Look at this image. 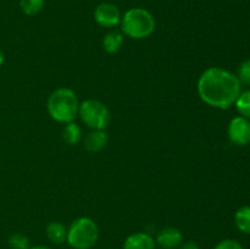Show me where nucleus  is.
<instances>
[{"label":"nucleus","mask_w":250,"mask_h":249,"mask_svg":"<svg viewBox=\"0 0 250 249\" xmlns=\"http://www.w3.org/2000/svg\"><path fill=\"white\" fill-rule=\"evenodd\" d=\"M234 105H236L237 111L241 114V116L250 120V90L241 92Z\"/></svg>","instance_id":"obj_16"},{"label":"nucleus","mask_w":250,"mask_h":249,"mask_svg":"<svg viewBox=\"0 0 250 249\" xmlns=\"http://www.w3.org/2000/svg\"><path fill=\"white\" fill-rule=\"evenodd\" d=\"M234 224L237 228L246 234H250V207L239 208L234 214Z\"/></svg>","instance_id":"obj_14"},{"label":"nucleus","mask_w":250,"mask_h":249,"mask_svg":"<svg viewBox=\"0 0 250 249\" xmlns=\"http://www.w3.org/2000/svg\"><path fill=\"white\" fill-rule=\"evenodd\" d=\"M183 234L177 227H164L158 232L155 243L163 249H177L182 244Z\"/></svg>","instance_id":"obj_8"},{"label":"nucleus","mask_w":250,"mask_h":249,"mask_svg":"<svg viewBox=\"0 0 250 249\" xmlns=\"http://www.w3.org/2000/svg\"><path fill=\"white\" fill-rule=\"evenodd\" d=\"M4 61H5V55H4V53L1 51V49H0V66L4 63Z\"/></svg>","instance_id":"obj_22"},{"label":"nucleus","mask_w":250,"mask_h":249,"mask_svg":"<svg viewBox=\"0 0 250 249\" xmlns=\"http://www.w3.org/2000/svg\"><path fill=\"white\" fill-rule=\"evenodd\" d=\"M121 19L122 15L120 9L111 2H102L94 10L95 22L105 28H112L120 24Z\"/></svg>","instance_id":"obj_7"},{"label":"nucleus","mask_w":250,"mask_h":249,"mask_svg":"<svg viewBox=\"0 0 250 249\" xmlns=\"http://www.w3.org/2000/svg\"><path fill=\"white\" fill-rule=\"evenodd\" d=\"M122 33L132 39H146L154 33L156 27L153 14L143 7H132L122 15Z\"/></svg>","instance_id":"obj_3"},{"label":"nucleus","mask_w":250,"mask_h":249,"mask_svg":"<svg viewBox=\"0 0 250 249\" xmlns=\"http://www.w3.org/2000/svg\"><path fill=\"white\" fill-rule=\"evenodd\" d=\"M83 138V131L78 124L75 121L66 124L62 129V139L68 145H76Z\"/></svg>","instance_id":"obj_13"},{"label":"nucleus","mask_w":250,"mask_h":249,"mask_svg":"<svg viewBox=\"0 0 250 249\" xmlns=\"http://www.w3.org/2000/svg\"><path fill=\"white\" fill-rule=\"evenodd\" d=\"M124 42L125 38L121 32L111 31L107 34H105V37L103 38V48H104V50L106 53L115 54L122 48Z\"/></svg>","instance_id":"obj_12"},{"label":"nucleus","mask_w":250,"mask_h":249,"mask_svg":"<svg viewBox=\"0 0 250 249\" xmlns=\"http://www.w3.org/2000/svg\"><path fill=\"white\" fill-rule=\"evenodd\" d=\"M46 107L54 121L66 124L75 121L78 116L80 100L72 89L61 87L49 95Z\"/></svg>","instance_id":"obj_2"},{"label":"nucleus","mask_w":250,"mask_h":249,"mask_svg":"<svg viewBox=\"0 0 250 249\" xmlns=\"http://www.w3.org/2000/svg\"><path fill=\"white\" fill-rule=\"evenodd\" d=\"M107 134L104 129H93L83 139V145L89 153H98L107 144Z\"/></svg>","instance_id":"obj_10"},{"label":"nucleus","mask_w":250,"mask_h":249,"mask_svg":"<svg viewBox=\"0 0 250 249\" xmlns=\"http://www.w3.org/2000/svg\"><path fill=\"white\" fill-rule=\"evenodd\" d=\"M78 116L83 124L92 129H105L111 121V114L106 105L95 99L80 103Z\"/></svg>","instance_id":"obj_5"},{"label":"nucleus","mask_w":250,"mask_h":249,"mask_svg":"<svg viewBox=\"0 0 250 249\" xmlns=\"http://www.w3.org/2000/svg\"><path fill=\"white\" fill-rule=\"evenodd\" d=\"M45 0H20V7L28 16L38 15L43 10Z\"/></svg>","instance_id":"obj_15"},{"label":"nucleus","mask_w":250,"mask_h":249,"mask_svg":"<svg viewBox=\"0 0 250 249\" xmlns=\"http://www.w3.org/2000/svg\"><path fill=\"white\" fill-rule=\"evenodd\" d=\"M177 249H199V246H198L195 242L187 241V242H182V244H181Z\"/></svg>","instance_id":"obj_20"},{"label":"nucleus","mask_w":250,"mask_h":249,"mask_svg":"<svg viewBox=\"0 0 250 249\" xmlns=\"http://www.w3.org/2000/svg\"><path fill=\"white\" fill-rule=\"evenodd\" d=\"M214 249H244V247L236 239H224L219 242Z\"/></svg>","instance_id":"obj_19"},{"label":"nucleus","mask_w":250,"mask_h":249,"mask_svg":"<svg viewBox=\"0 0 250 249\" xmlns=\"http://www.w3.org/2000/svg\"><path fill=\"white\" fill-rule=\"evenodd\" d=\"M229 141L238 146L250 143V120L243 116H236L229 121L227 127Z\"/></svg>","instance_id":"obj_6"},{"label":"nucleus","mask_w":250,"mask_h":249,"mask_svg":"<svg viewBox=\"0 0 250 249\" xmlns=\"http://www.w3.org/2000/svg\"><path fill=\"white\" fill-rule=\"evenodd\" d=\"M99 239V227L90 217H78L67 228V243L72 249H90Z\"/></svg>","instance_id":"obj_4"},{"label":"nucleus","mask_w":250,"mask_h":249,"mask_svg":"<svg viewBox=\"0 0 250 249\" xmlns=\"http://www.w3.org/2000/svg\"><path fill=\"white\" fill-rule=\"evenodd\" d=\"M29 249H51V248L46 246H34V247H31Z\"/></svg>","instance_id":"obj_21"},{"label":"nucleus","mask_w":250,"mask_h":249,"mask_svg":"<svg viewBox=\"0 0 250 249\" xmlns=\"http://www.w3.org/2000/svg\"><path fill=\"white\" fill-rule=\"evenodd\" d=\"M9 246L11 249H29L28 237L22 233H14L9 238Z\"/></svg>","instance_id":"obj_17"},{"label":"nucleus","mask_w":250,"mask_h":249,"mask_svg":"<svg viewBox=\"0 0 250 249\" xmlns=\"http://www.w3.org/2000/svg\"><path fill=\"white\" fill-rule=\"evenodd\" d=\"M124 249H156V243L150 234L136 232L125 239Z\"/></svg>","instance_id":"obj_9"},{"label":"nucleus","mask_w":250,"mask_h":249,"mask_svg":"<svg viewBox=\"0 0 250 249\" xmlns=\"http://www.w3.org/2000/svg\"><path fill=\"white\" fill-rule=\"evenodd\" d=\"M241 84H250V59H247L239 65L238 75H236Z\"/></svg>","instance_id":"obj_18"},{"label":"nucleus","mask_w":250,"mask_h":249,"mask_svg":"<svg viewBox=\"0 0 250 249\" xmlns=\"http://www.w3.org/2000/svg\"><path fill=\"white\" fill-rule=\"evenodd\" d=\"M242 84L237 76L222 67L207 68L197 83L198 95L207 105L226 110L234 105Z\"/></svg>","instance_id":"obj_1"},{"label":"nucleus","mask_w":250,"mask_h":249,"mask_svg":"<svg viewBox=\"0 0 250 249\" xmlns=\"http://www.w3.org/2000/svg\"><path fill=\"white\" fill-rule=\"evenodd\" d=\"M67 228L65 224L60 221H51L46 226L45 232L49 241L54 244H63L67 242Z\"/></svg>","instance_id":"obj_11"}]
</instances>
